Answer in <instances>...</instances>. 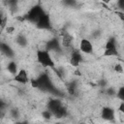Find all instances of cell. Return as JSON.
Wrapping results in <instances>:
<instances>
[{"mask_svg":"<svg viewBox=\"0 0 124 124\" xmlns=\"http://www.w3.org/2000/svg\"><path fill=\"white\" fill-rule=\"evenodd\" d=\"M114 71L116 73H123V67L121 64H116L114 66Z\"/></svg>","mask_w":124,"mask_h":124,"instance_id":"ac0fdd59","label":"cell"},{"mask_svg":"<svg viewBox=\"0 0 124 124\" xmlns=\"http://www.w3.org/2000/svg\"><path fill=\"white\" fill-rule=\"evenodd\" d=\"M46 12L44 11V9L40 6V5H36V6H34V7H32L30 10H29V12L26 14V16H25V19H27L28 21H30V22H32V23H37V21L39 20V18L45 14Z\"/></svg>","mask_w":124,"mask_h":124,"instance_id":"3957f363","label":"cell"},{"mask_svg":"<svg viewBox=\"0 0 124 124\" xmlns=\"http://www.w3.org/2000/svg\"><path fill=\"white\" fill-rule=\"evenodd\" d=\"M101 117L105 120H113L115 115H114V109L109 108V107H104L102 108V111H101Z\"/></svg>","mask_w":124,"mask_h":124,"instance_id":"9c48e42d","label":"cell"},{"mask_svg":"<svg viewBox=\"0 0 124 124\" xmlns=\"http://www.w3.org/2000/svg\"><path fill=\"white\" fill-rule=\"evenodd\" d=\"M81 51L78 49H73L71 52V58H70V64L73 67H78L80 62L82 61V55L80 53Z\"/></svg>","mask_w":124,"mask_h":124,"instance_id":"8992f818","label":"cell"},{"mask_svg":"<svg viewBox=\"0 0 124 124\" xmlns=\"http://www.w3.org/2000/svg\"><path fill=\"white\" fill-rule=\"evenodd\" d=\"M118 109H119V111H120V112H122V113L124 114V102H123V101H121V103H120V105H119Z\"/></svg>","mask_w":124,"mask_h":124,"instance_id":"603a6c76","label":"cell"},{"mask_svg":"<svg viewBox=\"0 0 124 124\" xmlns=\"http://www.w3.org/2000/svg\"><path fill=\"white\" fill-rule=\"evenodd\" d=\"M62 106V103H61V101L60 100H58V99H52V100H50L48 103H47V109L52 113V115H53V113L60 108Z\"/></svg>","mask_w":124,"mask_h":124,"instance_id":"30bf717a","label":"cell"},{"mask_svg":"<svg viewBox=\"0 0 124 124\" xmlns=\"http://www.w3.org/2000/svg\"><path fill=\"white\" fill-rule=\"evenodd\" d=\"M53 115L55 116V117H57V118H60V117H64V116H66L67 115V108L62 105L54 113H53Z\"/></svg>","mask_w":124,"mask_h":124,"instance_id":"9a60e30c","label":"cell"},{"mask_svg":"<svg viewBox=\"0 0 124 124\" xmlns=\"http://www.w3.org/2000/svg\"><path fill=\"white\" fill-rule=\"evenodd\" d=\"M117 7L120 11L124 12V0H117Z\"/></svg>","mask_w":124,"mask_h":124,"instance_id":"ffe728a7","label":"cell"},{"mask_svg":"<svg viewBox=\"0 0 124 124\" xmlns=\"http://www.w3.org/2000/svg\"><path fill=\"white\" fill-rule=\"evenodd\" d=\"M116 97L120 100V101H123L124 102V86H121L117 92H116Z\"/></svg>","mask_w":124,"mask_h":124,"instance_id":"2e32d148","label":"cell"},{"mask_svg":"<svg viewBox=\"0 0 124 124\" xmlns=\"http://www.w3.org/2000/svg\"><path fill=\"white\" fill-rule=\"evenodd\" d=\"M14 79L20 83V84H26L28 81H29V78H28V75H27V72L24 70V69H19L18 72L15 75V78Z\"/></svg>","mask_w":124,"mask_h":124,"instance_id":"ba28073f","label":"cell"},{"mask_svg":"<svg viewBox=\"0 0 124 124\" xmlns=\"http://www.w3.org/2000/svg\"><path fill=\"white\" fill-rule=\"evenodd\" d=\"M79 50L82 53L91 54L93 52V46L88 39H81L79 43Z\"/></svg>","mask_w":124,"mask_h":124,"instance_id":"52a82bcc","label":"cell"},{"mask_svg":"<svg viewBox=\"0 0 124 124\" xmlns=\"http://www.w3.org/2000/svg\"><path fill=\"white\" fill-rule=\"evenodd\" d=\"M103 1H104V2H109L110 0H103Z\"/></svg>","mask_w":124,"mask_h":124,"instance_id":"d4e9b609","label":"cell"},{"mask_svg":"<svg viewBox=\"0 0 124 124\" xmlns=\"http://www.w3.org/2000/svg\"><path fill=\"white\" fill-rule=\"evenodd\" d=\"M7 69H8V71H9L12 75H14V76L18 72L17 65H16V63L14 62V61H11V62L8 63V65H7Z\"/></svg>","mask_w":124,"mask_h":124,"instance_id":"5bb4252c","label":"cell"},{"mask_svg":"<svg viewBox=\"0 0 124 124\" xmlns=\"http://www.w3.org/2000/svg\"><path fill=\"white\" fill-rule=\"evenodd\" d=\"M61 36H62V46L66 48L70 47L72 46V43H73V37L67 31H62Z\"/></svg>","mask_w":124,"mask_h":124,"instance_id":"8fae6325","label":"cell"},{"mask_svg":"<svg viewBox=\"0 0 124 124\" xmlns=\"http://www.w3.org/2000/svg\"><path fill=\"white\" fill-rule=\"evenodd\" d=\"M32 86L36 87L42 91H46L51 94H56L58 95V90L56 89V87L53 85L50 78L48 77L47 74H42L40 75L37 78L33 79L31 81Z\"/></svg>","mask_w":124,"mask_h":124,"instance_id":"6da1fadb","label":"cell"},{"mask_svg":"<svg viewBox=\"0 0 124 124\" xmlns=\"http://www.w3.org/2000/svg\"><path fill=\"white\" fill-rule=\"evenodd\" d=\"M1 50H2V52H3L4 54H6V55L9 56V57H13V56H14V51H13V49L10 47V46H8V45H6V44H4V43H1Z\"/></svg>","mask_w":124,"mask_h":124,"instance_id":"4fadbf2b","label":"cell"},{"mask_svg":"<svg viewBox=\"0 0 124 124\" xmlns=\"http://www.w3.org/2000/svg\"><path fill=\"white\" fill-rule=\"evenodd\" d=\"M115 15L124 22V12L123 11H116L115 12Z\"/></svg>","mask_w":124,"mask_h":124,"instance_id":"d6986e66","label":"cell"},{"mask_svg":"<svg viewBox=\"0 0 124 124\" xmlns=\"http://www.w3.org/2000/svg\"><path fill=\"white\" fill-rule=\"evenodd\" d=\"M37 28L39 29H44V30H49L51 28V21H50V17L49 16L45 13L37 21L36 23Z\"/></svg>","mask_w":124,"mask_h":124,"instance_id":"5b68a950","label":"cell"},{"mask_svg":"<svg viewBox=\"0 0 124 124\" xmlns=\"http://www.w3.org/2000/svg\"><path fill=\"white\" fill-rule=\"evenodd\" d=\"M7 17H2L1 18V29L3 30L4 29V27L6 26V22H7Z\"/></svg>","mask_w":124,"mask_h":124,"instance_id":"44dd1931","label":"cell"},{"mask_svg":"<svg viewBox=\"0 0 124 124\" xmlns=\"http://www.w3.org/2000/svg\"><path fill=\"white\" fill-rule=\"evenodd\" d=\"M14 31V27H7V32L8 33H12Z\"/></svg>","mask_w":124,"mask_h":124,"instance_id":"cb8c5ba5","label":"cell"},{"mask_svg":"<svg viewBox=\"0 0 124 124\" xmlns=\"http://www.w3.org/2000/svg\"><path fill=\"white\" fill-rule=\"evenodd\" d=\"M37 60L42 66H44L46 68H53L54 67V62H53L51 55L49 54V51L47 49L38 50L37 51Z\"/></svg>","mask_w":124,"mask_h":124,"instance_id":"7a4b0ae2","label":"cell"},{"mask_svg":"<svg viewBox=\"0 0 124 124\" xmlns=\"http://www.w3.org/2000/svg\"><path fill=\"white\" fill-rule=\"evenodd\" d=\"M65 4H67L68 6H73L76 3V0H64Z\"/></svg>","mask_w":124,"mask_h":124,"instance_id":"7402d4cb","label":"cell"},{"mask_svg":"<svg viewBox=\"0 0 124 124\" xmlns=\"http://www.w3.org/2000/svg\"><path fill=\"white\" fill-rule=\"evenodd\" d=\"M105 56H117L118 55V50L116 47L115 41L113 39H110L107 42L106 46H105Z\"/></svg>","mask_w":124,"mask_h":124,"instance_id":"277c9868","label":"cell"},{"mask_svg":"<svg viewBox=\"0 0 124 124\" xmlns=\"http://www.w3.org/2000/svg\"><path fill=\"white\" fill-rule=\"evenodd\" d=\"M46 49L49 51V50H53V51H59L61 49V46H60V44L58 42L57 39H52L51 41H49L47 43V47Z\"/></svg>","mask_w":124,"mask_h":124,"instance_id":"7c38bea8","label":"cell"},{"mask_svg":"<svg viewBox=\"0 0 124 124\" xmlns=\"http://www.w3.org/2000/svg\"><path fill=\"white\" fill-rule=\"evenodd\" d=\"M16 42H17V44H18V45H20L21 46H25V45H26V39H25V37H23L22 35H20V36H18V37H17Z\"/></svg>","mask_w":124,"mask_h":124,"instance_id":"e0dca14e","label":"cell"}]
</instances>
